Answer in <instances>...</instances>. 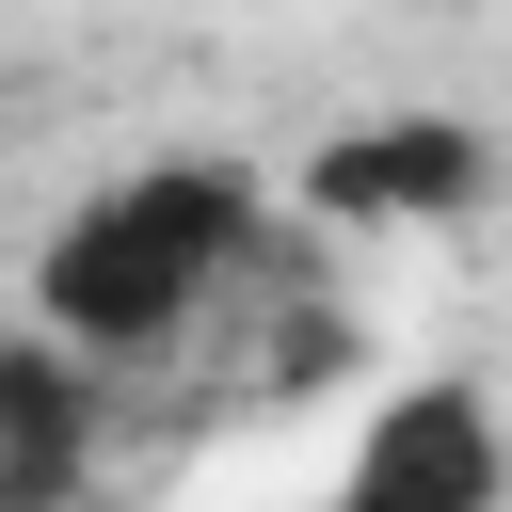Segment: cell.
Returning <instances> with one entry per match:
<instances>
[{
  "label": "cell",
  "mask_w": 512,
  "mask_h": 512,
  "mask_svg": "<svg viewBox=\"0 0 512 512\" xmlns=\"http://www.w3.org/2000/svg\"><path fill=\"white\" fill-rule=\"evenodd\" d=\"M256 256H272V192H256L240 160H128V176H96V192L48 224L32 320L80 336L96 368H160L208 304L256 288Z\"/></svg>",
  "instance_id": "6da1fadb"
},
{
  "label": "cell",
  "mask_w": 512,
  "mask_h": 512,
  "mask_svg": "<svg viewBox=\"0 0 512 512\" xmlns=\"http://www.w3.org/2000/svg\"><path fill=\"white\" fill-rule=\"evenodd\" d=\"M288 192H304L320 224H464V208L496 192V144H480L464 112H352V128L304 144Z\"/></svg>",
  "instance_id": "7a4b0ae2"
},
{
  "label": "cell",
  "mask_w": 512,
  "mask_h": 512,
  "mask_svg": "<svg viewBox=\"0 0 512 512\" xmlns=\"http://www.w3.org/2000/svg\"><path fill=\"white\" fill-rule=\"evenodd\" d=\"M336 496L352 512H496L512 496V432H496L480 384H384L352 464H336Z\"/></svg>",
  "instance_id": "3957f363"
},
{
  "label": "cell",
  "mask_w": 512,
  "mask_h": 512,
  "mask_svg": "<svg viewBox=\"0 0 512 512\" xmlns=\"http://www.w3.org/2000/svg\"><path fill=\"white\" fill-rule=\"evenodd\" d=\"M96 384H128V368H96L80 336H0V496H80L96 480Z\"/></svg>",
  "instance_id": "277c9868"
}]
</instances>
